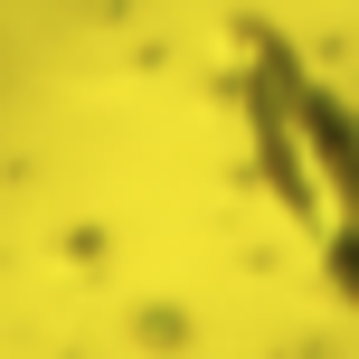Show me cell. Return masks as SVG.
Masks as SVG:
<instances>
[{
    "mask_svg": "<svg viewBox=\"0 0 359 359\" xmlns=\"http://www.w3.org/2000/svg\"><path fill=\"white\" fill-rule=\"evenodd\" d=\"M236 104H246L255 151H265L274 189L293 198L322 274L359 312V114L284 48V38H246V48H236Z\"/></svg>",
    "mask_w": 359,
    "mask_h": 359,
    "instance_id": "1",
    "label": "cell"
}]
</instances>
